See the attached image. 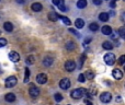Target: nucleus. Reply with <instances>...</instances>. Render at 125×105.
<instances>
[{
  "mask_svg": "<svg viewBox=\"0 0 125 105\" xmlns=\"http://www.w3.org/2000/svg\"><path fill=\"white\" fill-rule=\"evenodd\" d=\"M85 94H86V90L82 89V88H80V89L72 90L71 93H70V96H71L72 98H75V100H79V98L83 97Z\"/></svg>",
  "mask_w": 125,
  "mask_h": 105,
  "instance_id": "f257e3e1",
  "label": "nucleus"
},
{
  "mask_svg": "<svg viewBox=\"0 0 125 105\" xmlns=\"http://www.w3.org/2000/svg\"><path fill=\"white\" fill-rule=\"evenodd\" d=\"M18 82V79L15 76H10L8 77V78L6 79V82H4V85H6V88H8V89H10V88H13L15 84H17Z\"/></svg>",
  "mask_w": 125,
  "mask_h": 105,
  "instance_id": "f03ea898",
  "label": "nucleus"
},
{
  "mask_svg": "<svg viewBox=\"0 0 125 105\" xmlns=\"http://www.w3.org/2000/svg\"><path fill=\"white\" fill-rule=\"evenodd\" d=\"M115 60H116L115 55L112 54V52H107V54H105V55H104V62L106 63L107 66H112V65H114Z\"/></svg>",
  "mask_w": 125,
  "mask_h": 105,
  "instance_id": "7ed1b4c3",
  "label": "nucleus"
},
{
  "mask_svg": "<svg viewBox=\"0 0 125 105\" xmlns=\"http://www.w3.org/2000/svg\"><path fill=\"white\" fill-rule=\"evenodd\" d=\"M29 93H30V95L32 96V97H37V96L39 95V89L37 87H35V84H33V83H31L30 84V89H29Z\"/></svg>",
  "mask_w": 125,
  "mask_h": 105,
  "instance_id": "20e7f679",
  "label": "nucleus"
},
{
  "mask_svg": "<svg viewBox=\"0 0 125 105\" xmlns=\"http://www.w3.org/2000/svg\"><path fill=\"white\" fill-rule=\"evenodd\" d=\"M59 87L61 90H68L70 88V80L68 78H64L59 81Z\"/></svg>",
  "mask_w": 125,
  "mask_h": 105,
  "instance_id": "39448f33",
  "label": "nucleus"
},
{
  "mask_svg": "<svg viewBox=\"0 0 125 105\" xmlns=\"http://www.w3.org/2000/svg\"><path fill=\"white\" fill-rule=\"evenodd\" d=\"M65 69L67 70L68 72H72L76 69V62H75L74 60H67L65 63Z\"/></svg>",
  "mask_w": 125,
  "mask_h": 105,
  "instance_id": "423d86ee",
  "label": "nucleus"
},
{
  "mask_svg": "<svg viewBox=\"0 0 125 105\" xmlns=\"http://www.w3.org/2000/svg\"><path fill=\"white\" fill-rule=\"evenodd\" d=\"M100 100L102 103H109L112 100V95L110 92H103L100 95Z\"/></svg>",
  "mask_w": 125,
  "mask_h": 105,
  "instance_id": "0eeeda50",
  "label": "nucleus"
},
{
  "mask_svg": "<svg viewBox=\"0 0 125 105\" xmlns=\"http://www.w3.org/2000/svg\"><path fill=\"white\" fill-rule=\"evenodd\" d=\"M9 59H10L12 62L17 63V62H19V60H20V55L18 54L17 52L12 50V52H9Z\"/></svg>",
  "mask_w": 125,
  "mask_h": 105,
  "instance_id": "6e6552de",
  "label": "nucleus"
},
{
  "mask_svg": "<svg viewBox=\"0 0 125 105\" xmlns=\"http://www.w3.org/2000/svg\"><path fill=\"white\" fill-rule=\"evenodd\" d=\"M36 82L38 84H45L47 82V76L45 73H38L36 76Z\"/></svg>",
  "mask_w": 125,
  "mask_h": 105,
  "instance_id": "1a4fd4ad",
  "label": "nucleus"
},
{
  "mask_svg": "<svg viewBox=\"0 0 125 105\" xmlns=\"http://www.w3.org/2000/svg\"><path fill=\"white\" fill-rule=\"evenodd\" d=\"M112 77H113L114 79H116V80H121V79L123 78V73L122 71H121L120 69H113L112 70Z\"/></svg>",
  "mask_w": 125,
  "mask_h": 105,
  "instance_id": "9d476101",
  "label": "nucleus"
},
{
  "mask_svg": "<svg viewBox=\"0 0 125 105\" xmlns=\"http://www.w3.org/2000/svg\"><path fill=\"white\" fill-rule=\"evenodd\" d=\"M31 9H32L34 12H41V11L43 10V6H42L39 2H34V3H32V6H31Z\"/></svg>",
  "mask_w": 125,
  "mask_h": 105,
  "instance_id": "9b49d317",
  "label": "nucleus"
},
{
  "mask_svg": "<svg viewBox=\"0 0 125 105\" xmlns=\"http://www.w3.org/2000/svg\"><path fill=\"white\" fill-rule=\"evenodd\" d=\"M53 62H54V59H53V57H50V56H46L45 58L43 59V65L46 66V67L52 66Z\"/></svg>",
  "mask_w": 125,
  "mask_h": 105,
  "instance_id": "f8f14e48",
  "label": "nucleus"
},
{
  "mask_svg": "<svg viewBox=\"0 0 125 105\" xmlns=\"http://www.w3.org/2000/svg\"><path fill=\"white\" fill-rule=\"evenodd\" d=\"M75 26H76V28H78V30H81V28H83V26H85V21H83L82 19H76Z\"/></svg>",
  "mask_w": 125,
  "mask_h": 105,
  "instance_id": "ddd939ff",
  "label": "nucleus"
},
{
  "mask_svg": "<svg viewBox=\"0 0 125 105\" xmlns=\"http://www.w3.org/2000/svg\"><path fill=\"white\" fill-rule=\"evenodd\" d=\"M3 28L7 32H12L13 31V24L11 22H4L3 23Z\"/></svg>",
  "mask_w": 125,
  "mask_h": 105,
  "instance_id": "4468645a",
  "label": "nucleus"
},
{
  "mask_svg": "<svg viewBox=\"0 0 125 105\" xmlns=\"http://www.w3.org/2000/svg\"><path fill=\"white\" fill-rule=\"evenodd\" d=\"M4 100L7 101V102H14L15 101V94L14 93H8L6 94V96H4Z\"/></svg>",
  "mask_w": 125,
  "mask_h": 105,
  "instance_id": "2eb2a0df",
  "label": "nucleus"
},
{
  "mask_svg": "<svg viewBox=\"0 0 125 105\" xmlns=\"http://www.w3.org/2000/svg\"><path fill=\"white\" fill-rule=\"evenodd\" d=\"M101 31H102V33L104 35H110L112 33V28H111V26H109V25H103Z\"/></svg>",
  "mask_w": 125,
  "mask_h": 105,
  "instance_id": "dca6fc26",
  "label": "nucleus"
},
{
  "mask_svg": "<svg viewBox=\"0 0 125 105\" xmlns=\"http://www.w3.org/2000/svg\"><path fill=\"white\" fill-rule=\"evenodd\" d=\"M109 18H110V15H109V13H106V12H102L99 14V20L102 22H106L107 20H109Z\"/></svg>",
  "mask_w": 125,
  "mask_h": 105,
  "instance_id": "f3484780",
  "label": "nucleus"
},
{
  "mask_svg": "<svg viewBox=\"0 0 125 105\" xmlns=\"http://www.w3.org/2000/svg\"><path fill=\"white\" fill-rule=\"evenodd\" d=\"M48 19L50 20V21H57V20H59V15L57 14L56 12H49L48 13Z\"/></svg>",
  "mask_w": 125,
  "mask_h": 105,
  "instance_id": "a211bd4d",
  "label": "nucleus"
},
{
  "mask_svg": "<svg viewBox=\"0 0 125 105\" xmlns=\"http://www.w3.org/2000/svg\"><path fill=\"white\" fill-rule=\"evenodd\" d=\"M35 62V58H34V56H32V55H30V56H28L25 58V63L28 66H31V65H33V63Z\"/></svg>",
  "mask_w": 125,
  "mask_h": 105,
  "instance_id": "6ab92c4d",
  "label": "nucleus"
},
{
  "mask_svg": "<svg viewBox=\"0 0 125 105\" xmlns=\"http://www.w3.org/2000/svg\"><path fill=\"white\" fill-rule=\"evenodd\" d=\"M102 47L104 48V49H106V50H111L112 48H113V45H112V43H111V42H107V41H105V42H103V44H102Z\"/></svg>",
  "mask_w": 125,
  "mask_h": 105,
  "instance_id": "aec40b11",
  "label": "nucleus"
},
{
  "mask_svg": "<svg viewBox=\"0 0 125 105\" xmlns=\"http://www.w3.org/2000/svg\"><path fill=\"white\" fill-rule=\"evenodd\" d=\"M89 30L92 31V32H96V31L99 30V24L96 23V22H92V23H90L89 25Z\"/></svg>",
  "mask_w": 125,
  "mask_h": 105,
  "instance_id": "412c9836",
  "label": "nucleus"
},
{
  "mask_svg": "<svg viewBox=\"0 0 125 105\" xmlns=\"http://www.w3.org/2000/svg\"><path fill=\"white\" fill-rule=\"evenodd\" d=\"M77 7L79 9H83L87 7V0H78L77 1Z\"/></svg>",
  "mask_w": 125,
  "mask_h": 105,
  "instance_id": "4be33fe9",
  "label": "nucleus"
},
{
  "mask_svg": "<svg viewBox=\"0 0 125 105\" xmlns=\"http://www.w3.org/2000/svg\"><path fill=\"white\" fill-rule=\"evenodd\" d=\"M65 48L67 50H72L76 48V45H75L74 42H67V44L65 45Z\"/></svg>",
  "mask_w": 125,
  "mask_h": 105,
  "instance_id": "5701e85b",
  "label": "nucleus"
},
{
  "mask_svg": "<svg viewBox=\"0 0 125 105\" xmlns=\"http://www.w3.org/2000/svg\"><path fill=\"white\" fill-rule=\"evenodd\" d=\"M30 76H31V72H30V69L28 67L25 68V74H24V83H28L29 82V79H30Z\"/></svg>",
  "mask_w": 125,
  "mask_h": 105,
  "instance_id": "b1692460",
  "label": "nucleus"
},
{
  "mask_svg": "<svg viewBox=\"0 0 125 105\" xmlns=\"http://www.w3.org/2000/svg\"><path fill=\"white\" fill-rule=\"evenodd\" d=\"M59 19L63 21L64 24H66V25H71V21H70L69 19H68L67 17H63V15H59Z\"/></svg>",
  "mask_w": 125,
  "mask_h": 105,
  "instance_id": "393cba45",
  "label": "nucleus"
},
{
  "mask_svg": "<svg viewBox=\"0 0 125 105\" xmlns=\"http://www.w3.org/2000/svg\"><path fill=\"white\" fill-rule=\"evenodd\" d=\"M85 78L86 79H93L94 78V73L92 71H87L85 73Z\"/></svg>",
  "mask_w": 125,
  "mask_h": 105,
  "instance_id": "a878e982",
  "label": "nucleus"
},
{
  "mask_svg": "<svg viewBox=\"0 0 125 105\" xmlns=\"http://www.w3.org/2000/svg\"><path fill=\"white\" fill-rule=\"evenodd\" d=\"M117 34L120 35L121 37H125V27L124 26H122V27L117 31Z\"/></svg>",
  "mask_w": 125,
  "mask_h": 105,
  "instance_id": "bb28decb",
  "label": "nucleus"
},
{
  "mask_svg": "<svg viewBox=\"0 0 125 105\" xmlns=\"http://www.w3.org/2000/svg\"><path fill=\"white\" fill-rule=\"evenodd\" d=\"M54 98H55V101H56V102H60V101L63 100V95H61L60 93H56L54 95Z\"/></svg>",
  "mask_w": 125,
  "mask_h": 105,
  "instance_id": "cd10ccee",
  "label": "nucleus"
},
{
  "mask_svg": "<svg viewBox=\"0 0 125 105\" xmlns=\"http://www.w3.org/2000/svg\"><path fill=\"white\" fill-rule=\"evenodd\" d=\"M8 44V41H7L6 38H0V47H4V46Z\"/></svg>",
  "mask_w": 125,
  "mask_h": 105,
  "instance_id": "c85d7f7f",
  "label": "nucleus"
},
{
  "mask_svg": "<svg viewBox=\"0 0 125 105\" xmlns=\"http://www.w3.org/2000/svg\"><path fill=\"white\" fill-rule=\"evenodd\" d=\"M53 3L55 4V6H61V4H64V0H53Z\"/></svg>",
  "mask_w": 125,
  "mask_h": 105,
  "instance_id": "c756f323",
  "label": "nucleus"
},
{
  "mask_svg": "<svg viewBox=\"0 0 125 105\" xmlns=\"http://www.w3.org/2000/svg\"><path fill=\"white\" fill-rule=\"evenodd\" d=\"M78 81H79V82H85V81H86L85 74H83V73H80V74H79V76H78Z\"/></svg>",
  "mask_w": 125,
  "mask_h": 105,
  "instance_id": "7c9ffc66",
  "label": "nucleus"
},
{
  "mask_svg": "<svg viewBox=\"0 0 125 105\" xmlns=\"http://www.w3.org/2000/svg\"><path fill=\"white\" fill-rule=\"evenodd\" d=\"M124 62H125V56L122 55V56L120 57V59H118V63H120V65H124Z\"/></svg>",
  "mask_w": 125,
  "mask_h": 105,
  "instance_id": "2f4dec72",
  "label": "nucleus"
},
{
  "mask_svg": "<svg viewBox=\"0 0 125 105\" xmlns=\"http://www.w3.org/2000/svg\"><path fill=\"white\" fill-rule=\"evenodd\" d=\"M69 32H70V33H72V34H75L77 37H79V36H80V34H79V33L77 32V31L75 30V28H69Z\"/></svg>",
  "mask_w": 125,
  "mask_h": 105,
  "instance_id": "473e14b6",
  "label": "nucleus"
},
{
  "mask_svg": "<svg viewBox=\"0 0 125 105\" xmlns=\"http://www.w3.org/2000/svg\"><path fill=\"white\" fill-rule=\"evenodd\" d=\"M92 2H93L96 6H100V4L102 3V0H92Z\"/></svg>",
  "mask_w": 125,
  "mask_h": 105,
  "instance_id": "72a5a7b5",
  "label": "nucleus"
},
{
  "mask_svg": "<svg viewBox=\"0 0 125 105\" xmlns=\"http://www.w3.org/2000/svg\"><path fill=\"white\" fill-rule=\"evenodd\" d=\"M58 8H59V10L60 11H67V8H66L65 4H61V6H59Z\"/></svg>",
  "mask_w": 125,
  "mask_h": 105,
  "instance_id": "f704fd0d",
  "label": "nucleus"
},
{
  "mask_svg": "<svg viewBox=\"0 0 125 105\" xmlns=\"http://www.w3.org/2000/svg\"><path fill=\"white\" fill-rule=\"evenodd\" d=\"M112 36V38H117V36H118V34H117V32H114V33H111V34H110Z\"/></svg>",
  "mask_w": 125,
  "mask_h": 105,
  "instance_id": "c9c22d12",
  "label": "nucleus"
},
{
  "mask_svg": "<svg viewBox=\"0 0 125 105\" xmlns=\"http://www.w3.org/2000/svg\"><path fill=\"white\" fill-rule=\"evenodd\" d=\"M110 7H111V8H115V7H116V2L115 1L110 2Z\"/></svg>",
  "mask_w": 125,
  "mask_h": 105,
  "instance_id": "e433bc0d",
  "label": "nucleus"
},
{
  "mask_svg": "<svg viewBox=\"0 0 125 105\" xmlns=\"http://www.w3.org/2000/svg\"><path fill=\"white\" fill-rule=\"evenodd\" d=\"M91 42V38H86L85 39V45H88V43H90Z\"/></svg>",
  "mask_w": 125,
  "mask_h": 105,
  "instance_id": "4c0bfd02",
  "label": "nucleus"
},
{
  "mask_svg": "<svg viewBox=\"0 0 125 105\" xmlns=\"http://www.w3.org/2000/svg\"><path fill=\"white\" fill-rule=\"evenodd\" d=\"M17 2H18V3H21V4H23L25 1H24V0H17Z\"/></svg>",
  "mask_w": 125,
  "mask_h": 105,
  "instance_id": "58836bf2",
  "label": "nucleus"
},
{
  "mask_svg": "<svg viewBox=\"0 0 125 105\" xmlns=\"http://www.w3.org/2000/svg\"><path fill=\"white\" fill-rule=\"evenodd\" d=\"M2 73V68H1V66H0V74Z\"/></svg>",
  "mask_w": 125,
  "mask_h": 105,
  "instance_id": "ea45409f",
  "label": "nucleus"
},
{
  "mask_svg": "<svg viewBox=\"0 0 125 105\" xmlns=\"http://www.w3.org/2000/svg\"><path fill=\"white\" fill-rule=\"evenodd\" d=\"M87 105H92V103H89V102H88V103H87Z\"/></svg>",
  "mask_w": 125,
  "mask_h": 105,
  "instance_id": "a19ab883",
  "label": "nucleus"
},
{
  "mask_svg": "<svg viewBox=\"0 0 125 105\" xmlns=\"http://www.w3.org/2000/svg\"><path fill=\"white\" fill-rule=\"evenodd\" d=\"M0 34H1V31H0Z\"/></svg>",
  "mask_w": 125,
  "mask_h": 105,
  "instance_id": "79ce46f5",
  "label": "nucleus"
},
{
  "mask_svg": "<svg viewBox=\"0 0 125 105\" xmlns=\"http://www.w3.org/2000/svg\"><path fill=\"white\" fill-rule=\"evenodd\" d=\"M106 1H107V0H106Z\"/></svg>",
  "mask_w": 125,
  "mask_h": 105,
  "instance_id": "37998d69",
  "label": "nucleus"
},
{
  "mask_svg": "<svg viewBox=\"0 0 125 105\" xmlns=\"http://www.w3.org/2000/svg\"><path fill=\"white\" fill-rule=\"evenodd\" d=\"M69 105H70V104H69Z\"/></svg>",
  "mask_w": 125,
  "mask_h": 105,
  "instance_id": "c03bdc74",
  "label": "nucleus"
}]
</instances>
